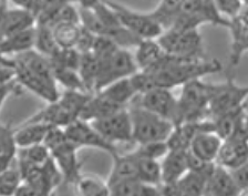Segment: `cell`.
<instances>
[{"mask_svg":"<svg viewBox=\"0 0 248 196\" xmlns=\"http://www.w3.org/2000/svg\"><path fill=\"white\" fill-rule=\"evenodd\" d=\"M223 70V64L217 59L206 58H180L166 55L149 72L156 87L172 89L186 82L214 75Z\"/></svg>","mask_w":248,"mask_h":196,"instance_id":"1","label":"cell"},{"mask_svg":"<svg viewBox=\"0 0 248 196\" xmlns=\"http://www.w3.org/2000/svg\"><path fill=\"white\" fill-rule=\"evenodd\" d=\"M218 84L204 82L202 79H195L182 86V92L178 98V112L180 123L201 121L209 118V105ZM177 125V124H176Z\"/></svg>","mask_w":248,"mask_h":196,"instance_id":"2","label":"cell"},{"mask_svg":"<svg viewBox=\"0 0 248 196\" xmlns=\"http://www.w3.org/2000/svg\"><path fill=\"white\" fill-rule=\"evenodd\" d=\"M127 109L131 115L132 132L135 143L145 144L168 141L175 126L173 122L140 106L135 100L130 103Z\"/></svg>","mask_w":248,"mask_h":196,"instance_id":"3","label":"cell"},{"mask_svg":"<svg viewBox=\"0 0 248 196\" xmlns=\"http://www.w3.org/2000/svg\"><path fill=\"white\" fill-rule=\"evenodd\" d=\"M44 143L49 149L54 162L63 175V181L69 184H77L81 178V164L78 160L80 148L69 139L63 128L52 126Z\"/></svg>","mask_w":248,"mask_h":196,"instance_id":"4","label":"cell"},{"mask_svg":"<svg viewBox=\"0 0 248 196\" xmlns=\"http://www.w3.org/2000/svg\"><path fill=\"white\" fill-rule=\"evenodd\" d=\"M164 51L170 56L180 58H206L203 38L199 29L170 28L157 38Z\"/></svg>","mask_w":248,"mask_h":196,"instance_id":"5","label":"cell"},{"mask_svg":"<svg viewBox=\"0 0 248 196\" xmlns=\"http://www.w3.org/2000/svg\"><path fill=\"white\" fill-rule=\"evenodd\" d=\"M139 71L134 56L125 48H118L103 59H100V72L95 83V93L120 79L129 78Z\"/></svg>","mask_w":248,"mask_h":196,"instance_id":"6","label":"cell"},{"mask_svg":"<svg viewBox=\"0 0 248 196\" xmlns=\"http://www.w3.org/2000/svg\"><path fill=\"white\" fill-rule=\"evenodd\" d=\"M104 1L115 11L122 26L141 39H157L164 31L163 27L151 16L150 13H139L112 0Z\"/></svg>","mask_w":248,"mask_h":196,"instance_id":"7","label":"cell"},{"mask_svg":"<svg viewBox=\"0 0 248 196\" xmlns=\"http://www.w3.org/2000/svg\"><path fill=\"white\" fill-rule=\"evenodd\" d=\"M90 123L104 139L112 144H126L134 142L131 115L127 106L116 111L108 117L91 121Z\"/></svg>","mask_w":248,"mask_h":196,"instance_id":"8","label":"cell"},{"mask_svg":"<svg viewBox=\"0 0 248 196\" xmlns=\"http://www.w3.org/2000/svg\"><path fill=\"white\" fill-rule=\"evenodd\" d=\"M247 98L248 87L236 84L232 76L228 75L226 81L218 84L212 99L209 105V119L245 106Z\"/></svg>","mask_w":248,"mask_h":196,"instance_id":"9","label":"cell"},{"mask_svg":"<svg viewBox=\"0 0 248 196\" xmlns=\"http://www.w3.org/2000/svg\"><path fill=\"white\" fill-rule=\"evenodd\" d=\"M134 100L145 109L173 122L174 125L180 122L178 99L174 97L170 89L168 88L156 87L146 93L138 95Z\"/></svg>","mask_w":248,"mask_h":196,"instance_id":"10","label":"cell"},{"mask_svg":"<svg viewBox=\"0 0 248 196\" xmlns=\"http://www.w3.org/2000/svg\"><path fill=\"white\" fill-rule=\"evenodd\" d=\"M63 129L69 139L80 149H99L101 151L108 153L111 156L118 153L116 145L110 143L108 140L104 139L98 131L93 128L90 122L78 119V120L70 123L68 126H65Z\"/></svg>","mask_w":248,"mask_h":196,"instance_id":"11","label":"cell"},{"mask_svg":"<svg viewBox=\"0 0 248 196\" xmlns=\"http://www.w3.org/2000/svg\"><path fill=\"white\" fill-rule=\"evenodd\" d=\"M14 78L16 82L20 84L25 89L30 90L32 93L46 102H53L59 99V92L57 89V84L49 83L40 76L30 71L26 65L19 62L17 59L13 61Z\"/></svg>","mask_w":248,"mask_h":196,"instance_id":"12","label":"cell"},{"mask_svg":"<svg viewBox=\"0 0 248 196\" xmlns=\"http://www.w3.org/2000/svg\"><path fill=\"white\" fill-rule=\"evenodd\" d=\"M248 162V140L232 136L223 140L216 163L232 170Z\"/></svg>","mask_w":248,"mask_h":196,"instance_id":"13","label":"cell"},{"mask_svg":"<svg viewBox=\"0 0 248 196\" xmlns=\"http://www.w3.org/2000/svg\"><path fill=\"white\" fill-rule=\"evenodd\" d=\"M162 184H174L188 171L187 150L170 149L161 162Z\"/></svg>","mask_w":248,"mask_h":196,"instance_id":"14","label":"cell"},{"mask_svg":"<svg viewBox=\"0 0 248 196\" xmlns=\"http://www.w3.org/2000/svg\"><path fill=\"white\" fill-rule=\"evenodd\" d=\"M222 143V137L213 131H200L194 136L188 150L201 160L216 163Z\"/></svg>","mask_w":248,"mask_h":196,"instance_id":"15","label":"cell"},{"mask_svg":"<svg viewBox=\"0 0 248 196\" xmlns=\"http://www.w3.org/2000/svg\"><path fill=\"white\" fill-rule=\"evenodd\" d=\"M239 194L240 191L236 186L230 170L216 163L214 170L207 179L205 195L234 196Z\"/></svg>","mask_w":248,"mask_h":196,"instance_id":"16","label":"cell"},{"mask_svg":"<svg viewBox=\"0 0 248 196\" xmlns=\"http://www.w3.org/2000/svg\"><path fill=\"white\" fill-rule=\"evenodd\" d=\"M227 29L230 30L232 36L230 65H228L231 71V69L237 67L243 56L248 51V25L235 17L231 19V24Z\"/></svg>","mask_w":248,"mask_h":196,"instance_id":"17","label":"cell"},{"mask_svg":"<svg viewBox=\"0 0 248 196\" xmlns=\"http://www.w3.org/2000/svg\"><path fill=\"white\" fill-rule=\"evenodd\" d=\"M135 48L134 59L139 70H150L168 55L157 39H142Z\"/></svg>","mask_w":248,"mask_h":196,"instance_id":"18","label":"cell"},{"mask_svg":"<svg viewBox=\"0 0 248 196\" xmlns=\"http://www.w3.org/2000/svg\"><path fill=\"white\" fill-rule=\"evenodd\" d=\"M52 125L45 122L28 121L20 129L15 131V141L18 149L44 143Z\"/></svg>","mask_w":248,"mask_h":196,"instance_id":"19","label":"cell"},{"mask_svg":"<svg viewBox=\"0 0 248 196\" xmlns=\"http://www.w3.org/2000/svg\"><path fill=\"white\" fill-rule=\"evenodd\" d=\"M126 106H121L111 102L110 100L104 98L100 93L92 94L90 99L88 100L85 106L81 111L79 119L88 122L99 120V119L108 117V115L113 114L116 111L123 109Z\"/></svg>","mask_w":248,"mask_h":196,"instance_id":"20","label":"cell"},{"mask_svg":"<svg viewBox=\"0 0 248 196\" xmlns=\"http://www.w3.org/2000/svg\"><path fill=\"white\" fill-rule=\"evenodd\" d=\"M98 93L121 106H129L130 103L139 95L131 81V76L112 82Z\"/></svg>","mask_w":248,"mask_h":196,"instance_id":"21","label":"cell"},{"mask_svg":"<svg viewBox=\"0 0 248 196\" xmlns=\"http://www.w3.org/2000/svg\"><path fill=\"white\" fill-rule=\"evenodd\" d=\"M112 157H113V165L107 181L108 185L121 180L138 179V156L134 151L127 154H119L118 152L112 155Z\"/></svg>","mask_w":248,"mask_h":196,"instance_id":"22","label":"cell"},{"mask_svg":"<svg viewBox=\"0 0 248 196\" xmlns=\"http://www.w3.org/2000/svg\"><path fill=\"white\" fill-rule=\"evenodd\" d=\"M34 27L15 33L13 36L7 37L0 41V57L7 55L18 56L20 53L33 49L34 36H36V28Z\"/></svg>","mask_w":248,"mask_h":196,"instance_id":"23","label":"cell"},{"mask_svg":"<svg viewBox=\"0 0 248 196\" xmlns=\"http://www.w3.org/2000/svg\"><path fill=\"white\" fill-rule=\"evenodd\" d=\"M100 72V59L92 51L81 53L79 74L89 93H95V83Z\"/></svg>","mask_w":248,"mask_h":196,"instance_id":"24","label":"cell"},{"mask_svg":"<svg viewBox=\"0 0 248 196\" xmlns=\"http://www.w3.org/2000/svg\"><path fill=\"white\" fill-rule=\"evenodd\" d=\"M208 176L203 173L188 170L175 183L178 195L200 196L205 195Z\"/></svg>","mask_w":248,"mask_h":196,"instance_id":"25","label":"cell"},{"mask_svg":"<svg viewBox=\"0 0 248 196\" xmlns=\"http://www.w3.org/2000/svg\"><path fill=\"white\" fill-rule=\"evenodd\" d=\"M183 2L184 0H161L156 8L150 11V15L163 27V29H170L180 15Z\"/></svg>","mask_w":248,"mask_h":196,"instance_id":"26","label":"cell"},{"mask_svg":"<svg viewBox=\"0 0 248 196\" xmlns=\"http://www.w3.org/2000/svg\"><path fill=\"white\" fill-rule=\"evenodd\" d=\"M52 31L61 49H76L82 32V26L78 22H62L53 26Z\"/></svg>","mask_w":248,"mask_h":196,"instance_id":"27","label":"cell"},{"mask_svg":"<svg viewBox=\"0 0 248 196\" xmlns=\"http://www.w3.org/2000/svg\"><path fill=\"white\" fill-rule=\"evenodd\" d=\"M134 152L138 156V179L145 184L160 186L162 184L160 161L140 155L137 151Z\"/></svg>","mask_w":248,"mask_h":196,"instance_id":"28","label":"cell"},{"mask_svg":"<svg viewBox=\"0 0 248 196\" xmlns=\"http://www.w3.org/2000/svg\"><path fill=\"white\" fill-rule=\"evenodd\" d=\"M34 28H36V36H34L33 49L41 55L48 57L49 59L56 56L61 48L57 44L51 27L36 24Z\"/></svg>","mask_w":248,"mask_h":196,"instance_id":"29","label":"cell"},{"mask_svg":"<svg viewBox=\"0 0 248 196\" xmlns=\"http://www.w3.org/2000/svg\"><path fill=\"white\" fill-rule=\"evenodd\" d=\"M77 191L80 195L84 196H107L110 195V188L108 182H103L98 176L81 175L78 181Z\"/></svg>","mask_w":248,"mask_h":196,"instance_id":"30","label":"cell"},{"mask_svg":"<svg viewBox=\"0 0 248 196\" xmlns=\"http://www.w3.org/2000/svg\"><path fill=\"white\" fill-rule=\"evenodd\" d=\"M53 71L56 81L62 84L67 90L88 92L85 90L84 83L82 81V79H81L79 71L76 70V69L53 65Z\"/></svg>","mask_w":248,"mask_h":196,"instance_id":"31","label":"cell"},{"mask_svg":"<svg viewBox=\"0 0 248 196\" xmlns=\"http://www.w3.org/2000/svg\"><path fill=\"white\" fill-rule=\"evenodd\" d=\"M14 164V163H13ZM11 164L0 174V195H15L18 186L22 182V175L18 164Z\"/></svg>","mask_w":248,"mask_h":196,"instance_id":"32","label":"cell"},{"mask_svg":"<svg viewBox=\"0 0 248 196\" xmlns=\"http://www.w3.org/2000/svg\"><path fill=\"white\" fill-rule=\"evenodd\" d=\"M168 142H151V143L139 144V148L135 150L140 155L151 157V159L160 160L164 157L166 153L169 152Z\"/></svg>","mask_w":248,"mask_h":196,"instance_id":"33","label":"cell"},{"mask_svg":"<svg viewBox=\"0 0 248 196\" xmlns=\"http://www.w3.org/2000/svg\"><path fill=\"white\" fill-rule=\"evenodd\" d=\"M17 150L14 131H11L8 126L0 124V154L16 156Z\"/></svg>","mask_w":248,"mask_h":196,"instance_id":"34","label":"cell"},{"mask_svg":"<svg viewBox=\"0 0 248 196\" xmlns=\"http://www.w3.org/2000/svg\"><path fill=\"white\" fill-rule=\"evenodd\" d=\"M214 2L219 14L228 19L237 17L243 7L240 0H214Z\"/></svg>","mask_w":248,"mask_h":196,"instance_id":"35","label":"cell"},{"mask_svg":"<svg viewBox=\"0 0 248 196\" xmlns=\"http://www.w3.org/2000/svg\"><path fill=\"white\" fill-rule=\"evenodd\" d=\"M231 175L236 186L240 191V194H244L248 191V162L240 166L230 170Z\"/></svg>","mask_w":248,"mask_h":196,"instance_id":"36","label":"cell"},{"mask_svg":"<svg viewBox=\"0 0 248 196\" xmlns=\"http://www.w3.org/2000/svg\"><path fill=\"white\" fill-rule=\"evenodd\" d=\"M15 82L10 80H0V110H1V106L7 99L8 95H9L13 89H15Z\"/></svg>","mask_w":248,"mask_h":196,"instance_id":"37","label":"cell"},{"mask_svg":"<svg viewBox=\"0 0 248 196\" xmlns=\"http://www.w3.org/2000/svg\"><path fill=\"white\" fill-rule=\"evenodd\" d=\"M9 1L13 2L14 6L17 7V8L28 10L33 14L37 0H9Z\"/></svg>","mask_w":248,"mask_h":196,"instance_id":"38","label":"cell"},{"mask_svg":"<svg viewBox=\"0 0 248 196\" xmlns=\"http://www.w3.org/2000/svg\"><path fill=\"white\" fill-rule=\"evenodd\" d=\"M16 156L15 155H8V154H0V174L7 170L11 164L15 162Z\"/></svg>","mask_w":248,"mask_h":196,"instance_id":"39","label":"cell"},{"mask_svg":"<svg viewBox=\"0 0 248 196\" xmlns=\"http://www.w3.org/2000/svg\"><path fill=\"white\" fill-rule=\"evenodd\" d=\"M71 2H77L79 7L81 8H93V7H95L98 3H100L102 0H70Z\"/></svg>","mask_w":248,"mask_h":196,"instance_id":"40","label":"cell"},{"mask_svg":"<svg viewBox=\"0 0 248 196\" xmlns=\"http://www.w3.org/2000/svg\"><path fill=\"white\" fill-rule=\"evenodd\" d=\"M237 18L239 19L240 21H243L244 24L248 25V1L243 3V7L239 11Z\"/></svg>","mask_w":248,"mask_h":196,"instance_id":"41","label":"cell"},{"mask_svg":"<svg viewBox=\"0 0 248 196\" xmlns=\"http://www.w3.org/2000/svg\"><path fill=\"white\" fill-rule=\"evenodd\" d=\"M6 2H7V0H0V11H2L3 9L7 8Z\"/></svg>","mask_w":248,"mask_h":196,"instance_id":"42","label":"cell"},{"mask_svg":"<svg viewBox=\"0 0 248 196\" xmlns=\"http://www.w3.org/2000/svg\"><path fill=\"white\" fill-rule=\"evenodd\" d=\"M145 1H149V0H145Z\"/></svg>","mask_w":248,"mask_h":196,"instance_id":"43","label":"cell"}]
</instances>
